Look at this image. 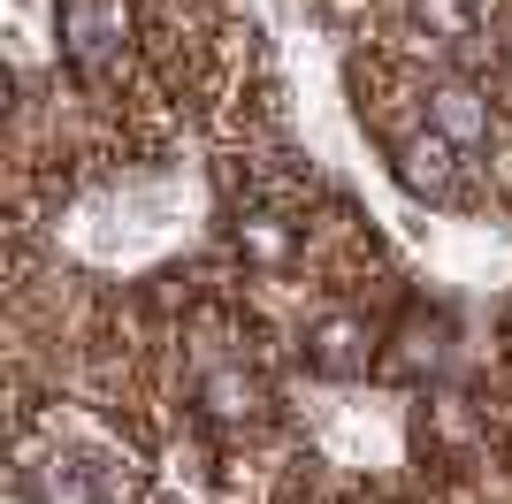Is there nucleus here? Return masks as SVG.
Wrapping results in <instances>:
<instances>
[{
  "label": "nucleus",
  "instance_id": "f257e3e1",
  "mask_svg": "<svg viewBox=\"0 0 512 504\" xmlns=\"http://www.w3.org/2000/svg\"><path fill=\"white\" fill-rule=\"evenodd\" d=\"M421 115H428V130H436L451 153H482L490 146V100H482V84H467V77H436Z\"/></svg>",
  "mask_w": 512,
  "mask_h": 504
},
{
  "label": "nucleus",
  "instance_id": "f03ea898",
  "mask_svg": "<svg viewBox=\"0 0 512 504\" xmlns=\"http://www.w3.org/2000/svg\"><path fill=\"white\" fill-rule=\"evenodd\" d=\"M314 367H321V375H360V367H367V329L352 314H329L314 329Z\"/></svg>",
  "mask_w": 512,
  "mask_h": 504
}]
</instances>
